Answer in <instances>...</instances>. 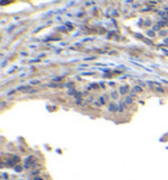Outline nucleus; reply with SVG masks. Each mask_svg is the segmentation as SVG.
<instances>
[{
  "label": "nucleus",
  "instance_id": "nucleus-1",
  "mask_svg": "<svg viewBox=\"0 0 168 180\" xmlns=\"http://www.w3.org/2000/svg\"><path fill=\"white\" fill-rule=\"evenodd\" d=\"M34 180H43V179H42V178H36Z\"/></svg>",
  "mask_w": 168,
  "mask_h": 180
}]
</instances>
